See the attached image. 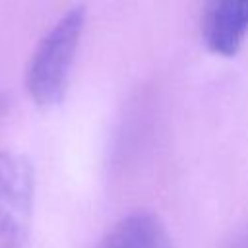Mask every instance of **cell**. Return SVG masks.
Returning <instances> with one entry per match:
<instances>
[{
	"label": "cell",
	"mask_w": 248,
	"mask_h": 248,
	"mask_svg": "<svg viewBox=\"0 0 248 248\" xmlns=\"http://www.w3.org/2000/svg\"><path fill=\"white\" fill-rule=\"evenodd\" d=\"M85 19L87 8L76 4L37 43L25 72V87L37 107L50 108L66 97Z\"/></svg>",
	"instance_id": "6da1fadb"
},
{
	"label": "cell",
	"mask_w": 248,
	"mask_h": 248,
	"mask_svg": "<svg viewBox=\"0 0 248 248\" xmlns=\"http://www.w3.org/2000/svg\"><path fill=\"white\" fill-rule=\"evenodd\" d=\"M35 198L31 163L16 151L0 149V248H25Z\"/></svg>",
	"instance_id": "7a4b0ae2"
},
{
	"label": "cell",
	"mask_w": 248,
	"mask_h": 248,
	"mask_svg": "<svg viewBox=\"0 0 248 248\" xmlns=\"http://www.w3.org/2000/svg\"><path fill=\"white\" fill-rule=\"evenodd\" d=\"M248 37V0H207L203 39L211 52L234 56Z\"/></svg>",
	"instance_id": "3957f363"
},
{
	"label": "cell",
	"mask_w": 248,
	"mask_h": 248,
	"mask_svg": "<svg viewBox=\"0 0 248 248\" xmlns=\"http://www.w3.org/2000/svg\"><path fill=\"white\" fill-rule=\"evenodd\" d=\"M99 248H172V242L153 213L134 211L112 225Z\"/></svg>",
	"instance_id": "277c9868"
},
{
	"label": "cell",
	"mask_w": 248,
	"mask_h": 248,
	"mask_svg": "<svg viewBox=\"0 0 248 248\" xmlns=\"http://www.w3.org/2000/svg\"><path fill=\"white\" fill-rule=\"evenodd\" d=\"M223 248H248V227L240 232H236L232 236V240H229Z\"/></svg>",
	"instance_id": "5b68a950"
}]
</instances>
